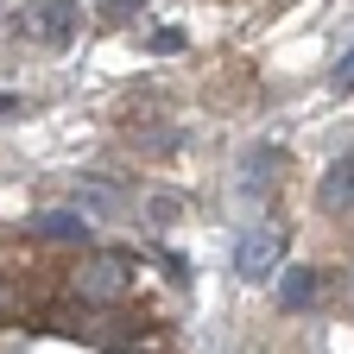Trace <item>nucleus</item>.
<instances>
[{
    "mask_svg": "<svg viewBox=\"0 0 354 354\" xmlns=\"http://www.w3.org/2000/svg\"><path fill=\"white\" fill-rule=\"evenodd\" d=\"M310 297H317V272H310V266H291L279 279V304L285 310H310Z\"/></svg>",
    "mask_w": 354,
    "mask_h": 354,
    "instance_id": "nucleus-5",
    "label": "nucleus"
},
{
    "mask_svg": "<svg viewBox=\"0 0 354 354\" xmlns=\"http://www.w3.org/2000/svg\"><path fill=\"white\" fill-rule=\"evenodd\" d=\"M323 209H354V158L329 165V177H323Z\"/></svg>",
    "mask_w": 354,
    "mask_h": 354,
    "instance_id": "nucleus-6",
    "label": "nucleus"
},
{
    "mask_svg": "<svg viewBox=\"0 0 354 354\" xmlns=\"http://www.w3.org/2000/svg\"><path fill=\"white\" fill-rule=\"evenodd\" d=\"M76 26H82V0H26L13 32L32 38V44H51V51H64V44L76 38Z\"/></svg>",
    "mask_w": 354,
    "mask_h": 354,
    "instance_id": "nucleus-1",
    "label": "nucleus"
},
{
    "mask_svg": "<svg viewBox=\"0 0 354 354\" xmlns=\"http://www.w3.org/2000/svg\"><path fill=\"white\" fill-rule=\"evenodd\" d=\"M32 234H44V241H88V215H76V209H51V215L32 221Z\"/></svg>",
    "mask_w": 354,
    "mask_h": 354,
    "instance_id": "nucleus-3",
    "label": "nucleus"
},
{
    "mask_svg": "<svg viewBox=\"0 0 354 354\" xmlns=\"http://www.w3.org/2000/svg\"><path fill=\"white\" fill-rule=\"evenodd\" d=\"M19 114V95H7V88H0V120H13Z\"/></svg>",
    "mask_w": 354,
    "mask_h": 354,
    "instance_id": "nucleus-9",
    "label": "nucleus"
},
{
    "mask_svg": "<svg viewBox=\"0 0 354 354\" xmlns=\"http://www.w3.org/2000/svg\"><path fill=\"white\" fill-rule=\"evenodd\" d=\"M279 253H285L279 228H266V221L241 228V234H234V279H241V285H259V279H272V272H279Z\"/></svg>",
    "mask_w": 354,
    "mask_h": 354,
    "instance_id": "nucleus-2",
    "label": "nucleus"
},
{
    "mask_svg": "<svg viewBox=\"0 0 354 354\" xmlns=\"http://www.w3.org/2000/svg\"><path fill=\"white\" fill-rule=\"evenodd\" d=\"M272 165H279V146H259V152L247 158V177H241V196H247V203L272 190Z\"/></svg>",
    "mask_w": 354,
    "mask_h": 354,
    "instance_id": "nucleus-4",
    "label": "nucleus"
},
{
    "mask_svg": "<svg viewBox=\"0 0 354 354\" xmlns=\"http://www.w3.org/2000/svg\"><path fill=\"white\" fill-rule=\"evenodd\" d=\"M146 7V0H102V19L108 26H127V13H140Z\"/></svg>",
    "mask_w": 354,
    "mask_h": 354,
    "instance_id": "nucleus-8",
    "label": "nucleus"
},
{
    "mask_svg": "<svg viewBox=\"0 0 354 354\" xmlns=\"http://www.w3.org/2000/svg\"><path fill=\"white\" fill-rule=\"evenodd\" d=\"M329 88H335V95H354V51H342V57H335V70H329Z\"/></svg>",
    "mask_w": 354,
    "mask_h": 354,
    "instance_id": "nucleus-7",
    "label": "nucleus"
}]
</instances>
